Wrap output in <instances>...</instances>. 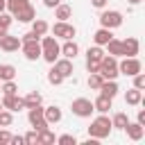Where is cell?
<instances>
[{
    "mask_svg": "<svg viewBox=\"0 0 145 145\" xmlns=\"http://www.w3.org/2000/svg\"><path fill=\"white\" fill-rule=\"evenodd\" d=\"M59 54H61V48H59L57 39L54 36H43V41H41V57L48 63H54L59 59Z\"/></svg>",
    "mask_w": 145,
    "mask_h": 145,
    "instance_id": "cell-2",
    "label": "cell"
},
{
    "mask_svg": "<svg viewBox=\"0 0 145 145\" xmlns=\"http://www.w3.org/2000/svg\"><path fill=\"white\" fill-rule=\"evenodd\" d=\"M136 122H140V125L145 127V111H143V109L138 111V120H136Z\"/></svg>",
    "mask_w": 145,
    "mask_h": 145,
    "instance_id": "cell-44",
    "label": "cell"
},
{
    "mask_svg": "<svg viewBox=\"0 0 145 145\" xmlns=\"http://www.w3.org/2000/svg\"><path fill=\"white\" fill-rule=\"evenodd\" d=\"M120 50H122V57H136L140 50V43L134 36H127L125 41H120Z\"/></svg>",
    "mask_w": 145,
    "mask_h": 145,
    "instance_id": "cell-10",
    "label": "cell"
},
{
    "mask_svg": "<svg viewBox=\"0 0 145 145\" xmlns=\"http://www.w3.org/2000/svg\"><path fill=\"white\" fill-rule=\"evenodd\" d=\"M91 2H93V7H95V9H104L109 0H91Z\"/></svg>",
    "mask_w": 145,
    "mask_h": 145,
    "instance_id": "cell-42",
    "label": "cell"
},
{
    "mask_svg": "<svg viewBox=\"0 0 145 145\" xmlns=\"http://www.w3.org/2000/svg\"><path fill=\"white\" fill-rule=\"evenodd\" d=\"M125 131H127V136H129L131 140H140V138L145 136V127H143L140 122H129V125L125 127Z\"/></svg>",
    "mask_w": 145,
    "mask_h": 145,
    "instance_id": "cell-14",
    "label": "cell"
},
{
    "mask_svg": "<svg viewBox=\"0 0 145 145\" xmlns=\"http://www.w3.org/2000/svg\"><path fill=\"white\" fill-rule=\"evenodd\" d=\"M59 2H61V0H43V5H45V7H50V9H54Z\"/></svg>",
    "mask_w": 145,
    "mask_h": 145,
    "instance_id": "cell-43",
    "label": "cell"
},
{
    "mask_svg": "<svg viewBox=\"0 0 145 145\" xmlns=\"http://www.w3.org/2000/svg\"><path fill=\"white\" fill-rule=\"evenodd\" d=\"M134 88H140V91L145 88V75L143 72H136L134 75Z\"/></svg>",
    "mask_w": 145,
    "mask_h": 145,
    "instance_id": "cell-37",
    "label": "cell"
},
{
    "mask_svg": "<svg viewBox=\"0 0 145 145\" xmlns=\"http://www.w3.org/2000/svg\"><path fill=\"white\" fill-rule=\"evenodd\" d=\"M0 48H2L5 52H16V50L20 48V39H18V36H11V34L7 32V34L0 36Z\"/></svg>",
    "mask_w": 145,
    "mask_h": 145,
    "instance_id": "cell-12",
    "label": "cell"
},
{
    "mask_svg": "<svg viewBox=\"0 0 145 145\" xmlns=\"http://www.w3.org/2000/svg\"><path fill=\"white\" fill-rule=\"evenodd\" d=\"M61 48V54L66 57V59H75L77 57V52H79V45L72 41V39H66V43L63 45H59Z\"/></svg>",
    "mask_w": 145,
    "mask_h": 145,
    "instance_id": "cell-15",
    "label": "cell"
},
{
    "mask_svg": "<svg viewBox=\"0 0 145 145\" xmlns=\"http://www.w3.org/2000/svg\"><path fill=\"white\" fill-rule=\"evenodd\" d=\"M11 20H14V16H11V14H5V11L0 14V36L9 32V25H11Z\"/></svg>",
    "mask_w": 145,
    "mask_h": 145,
    "instance_id": "cell-31",
    "label": "cell"
},
{
    "mask_svg": "<svg viewBox=\"0 0 145 145\" xmlns=\"http://www.w3.org/2000/svg\"><path fill=\"white\" fill-rule=\"evenodd\" d=\"M9 143H11V145H23V143H25V138H23V136H11V138H9Z\"/></svg>",
    "mask_w": 145,
    "mask_h": 145,
    "instance_id": "cell-41",
    "label": "cell"
},
{
    "mask_svg": "<svg viewBox=\"0 0 145 145\" xmlns=\"http://www.w3.org/2000/svg\"><path fill=\"white\" fill-rule=\"evenodd\" d=\"M111 102H113L111 97H106V95H102V93H100V97L93 102V109H95V111H100V113H106V111L111 109Z\"/></svg>",
    "mask_w": 145,
    "mask_h": 145,
    "instance_id": "cell-21",
    "label": "cell"
},
{
    "mask_svg": "<svg viewBox=\"0 0 145 145\" xmlns=\"http://www.w3.org/2000/svg\"><path fill=\"white\" fill-rule=\"evenodd\" d=\"M5 9H7V0H0V14H2Z\"/></svg>",
    "mask_w": 145,
    "mask_h": 145,
    "instance_id": "cell-45",
    "label": "cell"
},
{
    "mask_svg": "<svg viewBox=\"0 0 145 145\" xmlns=\"http://www.w3.org/2000/svg\"><path fill=\"white\" fill-rule=\"evenodd\" d=\"M100 93L113 100V97H116V93H118V84H116V79H104V82H102V86H100Z\"/></svg>",
    "mask_w": 145,
    "mask_h": 145,
    "instance_id": "cell-17",
    "label": "cell"
},
{
    "mask_svg": "<svg viewBox=\"0 0 145 145\" xmlns=\"http://www.w3.org/2000/svg\"><path fill=\"white\" fill-rule=\"evenodd\" d=\"M54 16H57L59 20H68V18L72 16V7H70V5H63V2H59V5L54 7Z\"/></svg>",
    "mask_w": 145,
    "mask_h": 145,
    "instance_id": "cell-23",
    "label": "cell"
},
{
    "mask_svg": "<svg viewBox=\"0 0 145 145\" xmlns=\"http://www.w3.org/2000/svg\"><path fill=\"white\" fill-rule=\"evenodd\" d=\"M23 138H25V143H27V145H36V140H39V134H36V129H32V131H27Z\"/></svg>",
    "mask_w": 145,
    "mask_h": 145,
    "instance_id": "cell-38",
    "label": "cell"
},
{
    "mask_svg": "<svg viewBox=\"0 0 145 145\" xmlns=\"http://www.w3.org/2000/svg\"><path fill=\"white\" fill-rule=\"evenodd\" d=\"M0 111H2V102H0Z\"/></svg>",
    "mask_w": 145,
    "mask_h": 145,
    "instance_id": "cell-47",
    "label": "cell"
},
{
    "mask_svg": "<svg viewBox=\"0 0 145 145\" xmlns=\"http://www.w3.org/2000/svg\"><path fill=\"white\" fill-rule=\"evenodd\" d=\"M93 39H95V45H106V43L113 39V32H111V29H106V27H100V29L95 32V36H93Z\"/></svg>",
    "mask_w": 145,
    "mask_h": 145,
    "instance_id": "cell-18",
    "label": "cell"
},
{
    "mask_svg": "<svg viewBox=\"0 0 145 145\" xmlns=\"http://www.w3.org/2000/svg\"><path fill=\"white\" fill-rule=\"evenodd\" d=\"M129 125V118H127V113H122V111H118L113 118H111V127H116V129H125Z\"/></svg>",
    "mask_w": 145,
    "mask_h": 145,
    "instance_id": "cell-27",
    "label": "cell"
},
{
    "mask_svg": "<svg viewBox=\"0 0 145 145\" xmlns=\"http://www.w3.org/2000/svg\"><path fill=\"white\" fill-rule=\"evenodd\" d=\"M43 118H45V122H48V125H57V122L61 120V109L52 104V106L43 109Z\"/></svg>",
    "mask_w": 145,
    "mask_h": 145,
    "instance_id": "cell-16",
    "label": "cell"
},
{
    "mask_svg": "<svg viewBox=\"0 0 145 145\" xmlns=\"http://www.w3.org/2000/svg\"><path fill=\"white\" fill-rule=\"evenodd\" d=\"M57 143H61V145H75V143H77V138H75L72 134H63V136H59V138H57Z\"/></svg>",
    "mask_w": 145,
    "mask_h": 145,
    "instance_id": "cell-36",
    "label": "cell"
},
{
    "mask_svg": "<svg viewBox=\"0 0 145 145\" xmlns=\"http://www.w3.org/2000/svg\"><path fill=\"white\" fill-rule=\"evenodd\" d=\"M16 77V68L11 63H0V82H9Z\"/></svg>",
    "mask_w": 145,
    "mask_h": 145,
    "instance_id": "cell-26",
    "label": "cell"
},
{
    "mask_svg": "<svg viewBox=\"0 0 145 145\" xmlns=\"http://www.w3.org/2000/svg\"><path fill=\"white\" fill-rule=\"evenodd\" d=\"M23 100H25V109H29V106H36V104H41V100H43V97H41V93L32 91V93H27Z\"/></svg>",
    "mask_w": 145,
    "mask_h": 145,
    "instance_id": "cell-29",
    "label": "cell"
},
{
    "mask_svg": "<svg viewBox=\"0 0 145 145\" xmlns=\"http://www.w3.org/2000/svg\"><path fill=\"white\" fill-rule=\"evenodd\" d=\"M106 52H109L111 57H120V54H122V50H120V41H118V39H111V41L106 43Z\"/></svg>",
    "mask_w": 145,
    "mask_h": 145,
    "instance_id": "cell-32",
    "label": "cell"
},
{
    "mask_svg": "<svg viewBox=\"0 0 145 145\" xmlns=\"http://www.w3.org/2000/svg\"><path fill=\"white\" fill-rule=\"evenodd\" d=\"M70 111H72L75 116H79V118H91V113H93L95 109H93V102H91L88 97H77V100H72Z\"/></svg>",
    "mask_w": 145,
    "mask_h": 145,
    "instance_id": "cell-5",
    "label": "cell"
},
{
    "mask_svg": "<svg viewBox=\"0 0 145 145\" xmlns=\"http://www.w3.org/2000/svg\"><path fill=\"white\" fill-rule=\"evenodd\" d=\"M48 82H50V84H52V86H59V84H61V82H63V77H61V75H59V72H57V70H54V68H52V70H50V72H48Z\"/></svg>",
    "mask_w": 145,
    "mask_h": 145,
    "instance_id": "cell-35",
    "label": "cell"
},
{
    "mask_svg": "<svg viewBox=\"0 0 145 145\" xmlns=\"http://www.w3.org/2000/svg\"><path fill=\"white\" fill-rule=\"evenodd\" d=\"M104 79H116L120 72H118V61H116V57H111V54H104L102 57V61H100V70H97Z\"/></svg>",
    "mask_w": 145,
    "mask_h": 145,
    "instance_id": "cell-3",
    "label": "cell"
},
{
    "mask_svg": "<svg viewBox=\"0 0 145 145\" xmlns=\"http://www.w3.org/2000/svg\"><path fill=\"white\" fill-rule=\"evenodd\" d=\"M127 2H129V5H138L140 0H127Z\"/></svg>",
    "mask_w": 145,
    "mask_h": 145,
    "instance_id": "cell-46",
    "label": "cell"
},
{
    "mask_svg": "<svg viewBox=\"0 0 145 145\" xmlns=\"http://www.w3.org/2000/svg\"><path fill=\"white\" fill-rule=\"evenodd\" d=\"M102 82H104V77H102L100 72H91V75H88V88H93V91H100Z\"/></svg>",
    "mask_w": 145,
    "mask_h": 145,
    "instance_id": "cell-30",
    "label": "cell"
},
{
    "mask_svg": "<svg viewBox=\"0 0 145 145\" xmlns=\"http://www.w3.org/2000/svg\"><path fill=\"white\" fill-rule=\"evenodd\" d=\"M125 102H127L129 106L140 104V102H143V91H140V88H129L127 95H125Z\"/></svg>",
    "mask_w": 145,
    "mask_h": 145,
    "instance_id": "cell-19",
    "label": "cell"
},
{
    "mask_svg": "<svg viewBox=\"0 0 145 145\" xmlns=\"http://www.w3.org/2000/svg\"><path fill=\"white\" fill-rule=\"evenodd\" d=\"M111 120L102 113V116H97L93 122H91V127H88V136L91 138H97V140H102V138H109V134H111Z\"/></svg>",
    "mask_w": 145,
    "mask_h": 145,
    "instance_id": "cell-1",
    "label": "cell"
},
{
    "mask_svg": "<svg viewBox=\"0 0 145 145\" xmlns=\"http://www.w3.org/2000/svg\"><path fill=\"white\" fill-rule=\"evenodd\" d=\"M102 57H104L102 45H93V48H88V52H86V61H102Z\"/></svg>",
    "mask_w": 145,
    "mask_h": 145,
    "instance_id": "cell-28",
    "label": "cell"
},
{
    "mask_svg": "<svg viewBox=\"0 0 145 145\" xmlns=\"http://www.w3.org/2000/svg\"><path fill=\"white\" fill-rule=\"evenodd\" d=\"M0 91H2L5 95H16V93H18V86H16L14 79H9V82H5V84L0 86Z\"/></svg>",
    "mask_w": 145,
    "mask_h": 145,
    "instance_id": "cell-33",
    "label": "cell"
},
{
    "mask_svg": "<svg viewBox=\"0 0 145 145\" xmlns=\"http://www.w3.org/2000/svg\"><path fill=\"white\" fill-rule=\"evenodd\" d=\"M48 29H50V25H48L43 18H34V20H32V32H34L39 39H41V36H45V34H48Z\"/></svg>",
    "mask_w": 145,
    "mask_h": 145,
    "instance_id": "cell-20",
    "label": "cell"
},
{
    "mask_svg": "<svg viewBox=\"0 0 145 145\" xmlns=\"http://www.w3.org/2000/svg\"><path fill=\"white\" fill-rule=\"evenodd\" d=\"M9 138H11V134L7 129H0V143H9Z\"/></svg>",
    "mask_w": 145,
    "mask_h": 145,
    "instance_id": "cell-40",
    "label": "cell"
},
{
    "mask_svg": "<svg viewBox=\"0 0 145 145\" xmlns=\"http://www.w3.org/2000/svg\"><path fill=\"white\" fill-rule=\"evenodd\" d=\"M52 68H54L63 79H66V77H70V75L75 72V68H72V59H66V57H63V59H57V61L52 63Z\"/></svg>",
    "mask_w": 145,
    "mask_h": 145,
    "instance_id": "cell-11",
    "label": "cell"
},
{
    "mask_svg": "<svg viewBox=\"0 0 145 145\" xmlns=\"http://www.w3.org/2000/svg\"><path fill=\"white\" fill-rule=\"evenodd\" d=\"M100 25L106 27V29H116V27L122 25V14L116 11V9H104L100 14Z\"/></svg>",
    "mask_w": 145,
    "mask_h": 145,
    "instance_id": "cell-4",
    "label": "cell"
},
{
    "mask_svg": "<svg viewBox=\"0 0 145 145\" xmlns=\"http://www.w3.org/2000/svg\"><path fill=\"white\" fill-rule=\"evenodd\" d=\"M27 5H29V0H7V9H9V14H11V16L20 14Z\"/></svg>",
    "mask_w": 145,
    "mask_h": 145,
    "instance_id": "cell-25",
    "label": "cell"
},
{
    "mask_svg": "<svg viewBox=\"0 0 145 145\" xmlns=\"http://www.w3.org/2000/svg\"><path fill=\"white\" fill-rule=\"evenodd\" d=\"M14 18H18L20 23H32V20L36 18V9H34L32 5H27V7H25V9L20 11V14H16Z\"/></svg>",
    "mask_w": 145,
    "mask_h": 145,
    "instance_id": "cell-24",
    "label": "cell"
},
{
    "mask_svg": "<svg viewBox=\"0 0 145 145\" xmlns=\"http://www.w3.org/2000/svg\"><path fill=\"white\" fill-rule=\"evenodd\" d=\"M20 48H23V54H25V59H29V61H36V59H41V43H39V39L23 41V43H20Z\"/></svg>",
    "mask_w": 145,
    "mask_h": 145,
    "instance_id": "cell-9",
    "label": "cell"
},
{
    "mask_svg": "<svg viewBox=\"0 0 145 145\" xmlns=\"http://www.w3.org/2000/svg\"><path fill=\"white\" fill-rule=\"evenodd\" d=\"M11 122H14V116H11V111L2 109V111H0V127H9Z\"/></svg>",
    "mask_w": 145,
    "mask_h": 145,
    "instance_id": "cell-34",
    "label": "cell"
},
{
    "mask_svg": "<svg viewBox=\"0 0 145 145\" xmlns=\"http://www.w3.org/2000/svg\"><path fill=\"white\" fill-rule=\"evenodd\" d=\"M143 70V63L136 59V57H125L120 63H118V72H122V75H127V77H134L136 72H140Z\"/></svg>",
    "mask_w": 145,
    "mask_h": 145,
    "instance_id": "cell-6",
    "label": "cell"
},
{
    "mask_svg": "<svg viewBox=\"0 0 145 145\" xmlns=\"http://www.w3.org/2000/svg\"><path fill=\"white\" fill-rule=\"evenodd\" d=\"M27 118H29V125H32L36 131H41V129L50 127V125L45 122V118H43V106H41V104H36V106H29V111H27Z\"/></svg>",
    "mask_w": 145,
    "mask_h": 145,
    "instance_id": "cell-8",
    "label": "cell"
},
{
    "mask_svg": "<svg viewBox=\"0 0 145 145\" xmlns=\"http://www.w3.org/2000/svg\"><path fill=\"white\" fill-rule=\"evenodd\" d=\"M86 70L88 72H97L100 70V61H86Z\"/></svg>",
    "mask_w": 145,
    "mask_h": 145,
    "instance_id": "cell-39",
    "label": "cell"
},
{
    "mask_svg": "<svg viewBox=\"0 0 145 145\" xmlns=\"http://www.w3.org/2000/svg\"><path fill=\"white\" fill-rule=\"evenodd\" d=\"M77 34V29H75V25H70V23H66V20H57L54 25H52V36L54 39H72Z\"/></svg>",
    "mask_w": 145,
    "mask_h": 145,
    "instance_id": "cell-7",
    "label": "cell"
},
{
    "mask_svg": "<svg viewBox=\"0 0 145 145\" xmlns=\"http://www.w3.org/2000/svg\"><path fill=\"white\" fill-rule=\"evenodd\" d=\"M2 109H7V111H20V109H25V100L16 97V95H5L2 97Z\"/></svg>",
    "mask_w": 145,
    "mask_h": 145,
    "instance_id": "cell-13",
    "label": "cell"
},
{
    "mask_svg": "<svg viewBox=\"0 0 145 145\" xmlns=\"http://www.w3.org/2000/svg\"><path fill=\"white\" fill-rule=\"evenodd\" d=\"M39 134V145H52V143H57V136L50 131V127H45V129H41V131H36Z\"/></svg>",
    "mask_w": 145,
    "mask_h": 145,
    "instance_id": "cell-22",
    "label": "cell"
}]
</instances>
